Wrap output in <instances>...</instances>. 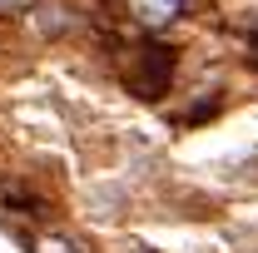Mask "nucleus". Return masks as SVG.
Instances as JSON below:
<instances>
[{"instance_id":"1","label":"nucleus","mask_w":258,"mask_h":253,"mask_svg":"<svg viewBox=\"0 0 258 253\" xmlns=\"http://www.w3.org/2000/svg\"><path fill=\"white\" fill-rule=\"evenodd\" d=\"M174 75H179V55L159 45V40H139V45H129L124 50V65H119V80H124L129 95L139 99H164L169 95V85H174Z\"/></svg>"},{"instance_id":"2","label":"nucleus","mask_w":258,"mask_h":253,"mask_svg":"<svg viewBox=\"0 0 258 253\" xmlns=\"http://www.w3.org/2000/svg\"><path fill=\"white\" fill-rule=\"evenodd\" d=\"M189 0H124V15L139 25V30H169L174 20H184Z\"/></svg>"},{"instance_id":"3","label":"nucleus","mask_w":258,"mask_h":253,"mask_svg":"<svg viewBox=\"0 0 258 253\" xmlns=\"http://www.w3.org/2000/svg\"><path fill=\"white\" fill-rule=\"evenodd\" d=\"M30 253H85V248H80L75 238H64V233H35Z\"/></svg>"},{"instance_id":"4","label":"nucleus","mask_w":258,"mask_h":253,"mask_svg":"<svg viewBox=\"0 0 258 253\" xmlns=\"http://www.w3.org/2000/svg\"><path fill=\"white\" fill-rule=\"evenodd\" d=\"M243 55H248V65H253V70H258V25H253V30H248V45H243Z\"/></svg>"}]
</instances>
